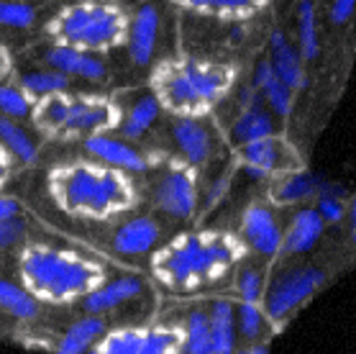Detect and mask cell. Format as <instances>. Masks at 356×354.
Segmentation results:
<instances>
[{
	"label": "cell",
	"instance_id": "24",
	"mask_svg": "<svg viewBox=\"0 0 356 354\" xmlns=\"http://www.w3.org/2000/svg\"><path fill=\"white\" fill-rule=\"evenodd\" d=\"M108 331V316L85 314L74 323L67 326V331L54 344V354H88L92 346L103 339Z\"/></svg>",
	"mask_w": 356,
	"mask_h": 354
},
{
	"label": "cell",
	"instance_id": "13",
	"mask_svg": "<svg viewBox=\"0 0 356 354\" xmlns=\"http://www.w3.org/2000/svg\"><path fill=\"white\" fill-rule=\"evenodd\" d=\"M325 221L321 218L313 203L300 206L287 221H284V236H282V249L277 259H300L308 257L316 249L325 233Z\"/></svg>",
	"mask_w": 356,
	"mask_h": 354
},
{
	"label": "cell",
	"instance_id": "18",
	"mask_svg": "<svg viewBox=\"0 0 356 354\" xmlns=\"http://www.w3.org/2000/svg\"><path fill=\"white\" fill-rule=\"evenodd\" d=\"M49 67H54L57 72L67 75V77H77V80L88 82H103L108 77V67L92 52L85 49L65 47V44H51L44 54Z\"/></svg>",
	"mask_w": 356,
	"mask_h": 354
},
{
	"label": "cell",
	"instance_id": "30",
	"mask_svg": "<svg viewBox=\"0 0 356 354\" xmlns=\"http://www.w3.org/2000/svg\"><path fill=\"white\" fill-rule=\"evenodd\" d=\"M0 144L21 164H33L39 160V146L31 139V134L18 123V118L0 116Z\"/></svg>",
	"mask_w": 356,
	"mask_h": 354
},
{
	"label": "cell",
	"instance_id": "21",
	"mask_svg": "<svg viewBox=\"0 0 356 354\" xmlns=\"http://www.w3.org/2000/svg\"><path fill=\"white\" fill-rule=\"evenodd\" d=\"M275 113L269 111L267 105L261 103H251V105H241L236 118L231 121V129H228V139L231 144H249V141H257V139H264L269 134H277L275 126Z\"/></svg>",
	"mask_w": 356,
	"mask_h": 354
},
{
	"label": "cell",
	"instance_id": "20",
	"mask_svg": "<svg viewBox=\"0 0 356 354\" xmlns=\"http://www.w3.org/2000/svg\"><path fill=\"white\" fill-rule=\"evenodd\" d=\"M318 177L308 167L292 169L284 175H277L269 180V203L277 208H290V206H305L316 198L318 193Z\"/></svg>",
	"mask_w": 356,
	"mask_h": 354
},
{
	"label": "cell",
	"instance_id": "25",
	"mask_svg": "<svg viewBox=\"0 0 356 354\" xmlns=\"http://www.w3.org/2000/svg\"><path fill=\"white\" fill-rule=\"evenodd\" d=\"M208 326L216 354L238 352V331H236V306L231 298H213L208 303Z\"/></svg>",
	"mask_w": 356,
	"mask_h": 354
},
{
	"label": "cell",
	"instance_id": "39",
	"mask_svg": "<svg viewBox=\"0 0 356 354\" xmlns=\"http://www.w3.org/2000/svg\"><path fill=\"white\" fill-rule=\"evenodd\" d=\"M343 229H346V242L356 252V193L348 195L346 216H343Z\"/></svg>",
	"mask_w": 356,
	"mask_h": 354
},
{
	"label": "cell",
	"instance_id": "19",
	"mask_svg": "<svg viewBox=\"0 0 356 354\" xmlns=\"http://www.w3.org/2000/svg\"><path fill=\"white\" fill-rule=\"evenodd\" d=\"M269 62L275 67L277 77L292 88L295 93L308 88V70H305V59L300 56L298 47L290 41L284 31H272L269 36Z\"/></svg>",
	"mask_w": 356,
	"mask_h": 354
},
{
	"label": "cell",
	"instance_id": "31",
	"mask_svg": "<svg viewBox=\"0 0 356 354\" xmlns=\"http://www.w3.org/2000/svg\"><path fill=\"white\" fill-rule=\"evenodd\" d=\"M298 52L308 62H316L321 54V31H318V8L313 0H300L298 6Z\"/></svg>",
	"mask_w": 356,
	"mask_h": 354
},
{
	"label": "cell",
	"instance_id": "12",
	"mask_svg": "<svg viewBox=\"0 0 356 354\" xmlns=\"http://www.w3.org/2000/svg\"><path fill=\"white\" fill-rule=\"evenodd\" d=\"M82 144H85V152L90 154V160L103 162L108 167H115L121 172H129V175H141L149 167H154L152 157H146L134 141L123 139L121 134L115 137V131L82 139Z\"/></svg>",
	"mask_w": 356,
	"mask_h": 354
},
{
	"label": "cell",
	"instance_id": "1",
	"mask_svg": "<svg viewBox=\"0 0 356 354\" xmlns=\"http://www.w3.org/2000/svg\"><path fill=\"white\" fill-rule=\"evenodd\" d=\"M47 185L57 208L92 221H108L126 213L138 201V187L129 172L95 160L62 162L49 169Z\"/></svg>",
	"mask_w": 356,
	"mask_h": 354
},
{
	"label": "cell",
	"instance_id": "29",
	"mask_svg": "<svg viewBox=\"0 0 356 354\" xmlns=\"http://www.w3.org/2000/svg\"><path fill=\"white\" fill-rule=\"evenodd\" d=\"M179 331H182L179 354H216L211 341V326H208V303H195L187 308Z\"/></svg>",
	"mask_w": 356,
	"mask_h": 354
},
{
	"label": "cell",
	"instance_id": "35",
	"mask_svg": "<svg viewBox=\"0 0 356 354\" xmlns=\"http://www.w3.org/2000/svg\"><path fill=\"white\" fill-rule=\"evenodd\" d=\"M33 98L26 93L18 82H0V116H8V118H26L31 116Z\"/></svg>",
	"mask_w": 356,
	"mask_h": 354
},
{
	"label": "cell",
	"instance_id": "9",
	"mask_svg": "<svg viewBox=\"0 0 356 354\" xmlns=\"http://www.w3.org/2000/svg\"><path fill=\"white\" fill-rule=\"evenodd\" d=\"M121 105L106 95L67 93L65 118L57 131V139H88L115 131L121 123Z\"/></svg>",
	"mask_w": 356,
	"mask_h": 354
},
{
	"label": "cell",
	"instance_id": "14",
	"mask_svg": "<svg viewBox=\"0 0 356 354\" xmlns=\"http://www.w3.org/2000/svg\"><path fill=\"white\" fill-rule=\"evenodd\" d=\"M146 293V280L141 275H118L111 280H103L95 290H90L88 295H82V311L85 314L108 316L123 308L131 300H138Z\"/></svg>",
	"mask_w": 356,
	"mask_h": 354
},
{
	"label": "cell",
	"instance_id": "15",
	"mask_svg": "<svg viewBox=\"0 0 356 354\" xmlns=\"http://www.w3.org/2000/svg\"><path fill=\"white\" fill-rule=\"evenodd\" d=\"M162 224L154 216H134L123 221L111 236V249L121 259H138L159 249Z\"/></svg>",
	"mask_w": 356,
	"mask_h": 354
},
{
	"label": "cell",
	"instance_id": "4",
	"mask_svg": "<svg viewBox=\"0 0 356 354\" xmlns=\"http://www.w3.org/2000/svg\"><path fill=\"white\" fill-rule=\"evenodd\" d=\"M18 275L31 295L41 303H74L106 280V270L74 252L49 244H26L18 257Z\"/></svg>",
	"mask_w": 356,
	"mask_h": 354
},
{
	"label": "cell",
	"instance_id": "43",
	"mask_svg": "<svg viewBox=\"0 0 356 354\" xmlns=\"http://www.w3.org/2000/svg\"><path fill=\"white\" fill-rule=\"evenodd\" d=\"M236 354H269L267 344H249V346H238Z\"/></svg>",
	"mask_w": 356,
	"mask_h": 354
},
{
	"label": "cell",
	"instance_id": "16",
	"mask_svg": "<svg viewBox=\"0 0 356 354\" xmlns=\"http://www.w3.org/2000/svg\"><path fill=\"white\" fill-rule=\"evenodd\" d=\"M172 141L177 149V157L195 169L205 167L216 154V137L213 131L202 123V118L195 116H179L172 123Z\"/></svg>",
	"mask_w": 356,
	"mask_h": 354
},
{
	"label": "cell",
	"instance_id": "42",
	"mask_svg": "<svg viewBox=\"0 0 356 354\" xmlns=\"http://www.w3.org/2000/svg\"><path fill=\"white\" fill-rule=\"evenodd\" d=\"M10 216H21V203L16 198L0 195V218H10Z\"/></svg>",
	"mask_w": 356,
	"mask_h": 354
},
{
	"label": "cell",
	"instance_id": "6",
	"mask_svg": "<svg viewBox=\"0 0 356 354\" xmlns=\"http://www.w3.org/2000/svg\"><path fill=\"white\" fill-rule=\"evenodd\" d=\"M331 270L316 262L300 259H275L269 265V280L261 306L272 318L275 329H284L295 316L328 285Z\"/></svg>",
	"mask_w": 356,
	"mask_h": 354
},
{
	"label": "cell",
	"instance_id": "34",
	"mask_svg": "<svg viewBox=\"0 0 356 354\" xmlns=\"http://www.w3.org/2000/svg\"><path fill=\"white\" fill-rule=\"evenodd\" d=\"M18 85L36 100V98H44V95H51V93H62V90H67L70 88V77L57 72L54 67H47V70H33V72L21 75V77H18Z\"/></svg>",
	"mask_w": 356,
	"mask_h": 354
},
{
	"label": "cell",
	"instance_id": "17",
	"mask_svg": "<svg viewBox=\"0 0 356 354\" xmlns=\"http://www.w3.org/2000/svg\"><path fill=\"white\" fill-rule=\"evenodd\" d=\"M162 31V16L154 3H144L138 6L136 13L131 16L129 26V39H126V52L129 59L136 67H149L154 59L156 41Z\"/></svg>",
	"mask_w": 356,
	"mask_h": 354
},
{
	"label": "cell",
	"instance_id": "38",
	"mask_svg": "<svg viewBox=\"0 0 356 354\" xmlns=\"http://www.w3.org/2000/svg\"><path fill=\"white\" fill-rule=\"evenodd\" d=\"M354 13H356V0H331V10H328L331 24L336 26L348 24Z\"/></svg>",
	"mask_w": 356,
	"mask_h": 354
},
{
	"label": "cell",
	"instance_id": "11",
	"mask_svg": "<svg viewBox=\"0 0 356 354\" xmlns=\"http://www.w3.org/2000/svg\"><path fill=\"white\" fill-rule=\"evenodd\" d=\"M243 249L251 257H259L264 262H275L282 249L284 218L277 206L272 203H251L241 213L238 233Z\"/></svg>",
	"mask_w": 356,
	"mask_h": 354
},
{
	"label": "cell",
	"instance_id": "22",
	"mask_svg": "<svg viewBox=\"0 0 356 354\" xmlns=\"http://www.w3.org/2000/svg\"><path fill=\"white\" fill-rule=\"evenodd\" d=\"M172 3L190 13L220 18V21H249L269 6V0H172Z\"/></svg>",
	"mask_w": 356,
	"mask_h": 354
},
{
	"label": "cell",
	"instance_id": "8",
	"mask_svg": "<svg viewBox=\"0 0 356 354\" xmlns=\"http://www.w3.org/2000/svg\"><path fill=\"white\" fill-rule=\"evenodd\" d=\"M238 167L254 180H272L277 175L305 167V160L295 144L284 134H269L264 139L238 144L234 152Z\"/></svg>",
	"mask_w": 356,
	"mask_h": 354
},
{
	"label": "cell",
	"instance_id": "26",
	"mask_svg": "<svg viewBox=\"0 0 356 354\" xmlns=\"http://www.w3.org/2000/svg\"><path fill=\"white\" fill-rule=\"evenodd\" d=\"M236 306V331H238V344H267L275 337L277 329L272 318L267 316L261 303H251V300H234Z\"/></svg>",
	"mask_w": 356,
	"mask_h": 354
},
{
	"label": "cell",
	"instance_id": "3",
	"mask_svg": "<svg viewBox=\"0 0 356 354\" xmlns=\"http://www.w3.org/2000/svg\"><path fill=\"white\" fill-rule=\"evenodd\" d=\"M234 65L200 59V56H172L156 62L149 75V90L156 95L162 111L172 116L205 118L236 85Z\"/></svg>",
	"mask_w": 356,
	"mask_h": 354
},
{
	"label": "cell",
	"instance_id": "2",
	"mask_svg": "<svg viewBox=\"0 0 356 354\" xmlns=\"http://www.w3.org/2000/svg\"><path fill=\"white\" fill-rule=\"evenodd\" d=\"M246 254L241 239L228 231H185L154 252L152 270L172 293H197L234 272Z\"/></svg>",
	"mask_w": 356,
	"mask_h": 354
},
{
	"label": "cell",
	"instance_id": "7",
	"mask_svg": "<svg viewBox=\"0 0 356 354\" xmlns=\"http://www.w3.org/2000/svg\"><path fill=\"white\" fill-rule=\"evenodd\" d=\"M182 331L175 323L108 329L88 354H179Z\"/></svg>",
	"mask_w": 356,
	"mask_h": 354
},
{
	"label": "cell",
	"instance_id": "10",
	"mask_svg": "<svg viewBox=\"0 0 356 354\" xmlns=\"http://www.w3.org/2000/svg\"><path fill=\"white\" fill-rule=\"evenodd\" d=\"M154 206L164 216L187 221L195 216L200 206V183H197V169L193 164L182 162L179 157L164 164L162 175L154 183Z\"/></svg>",
	"mask_w": 356,
	"mask_h": 354
},
{
	"label": "cell",
	"instance_id": "28",
	"mask_svg": "<svg viewBox=\"0 0 356 354\" xmlns=\"http://www.w3.org/2000/svg\"><path fill=\"white\" fill-rule=\"evenodd\" d=\"M159 113H162V105H159L154 93L149 90V93H144V95L131 103L129 111L121 113V123H118L115 131L123 139H129V141H138V139H144L152 131Z\"/></svg>",
	"mask_w": 356,
	"mask_h": 354
},
{
	"label": "cell",
	"instance_id": "27",
	"mask_svg": "<svg viewBox=\"0 0 356 354\" xmlns=\"http://www.w3.org/2000/svg\"><path fill=\"white\" fill-rule=\"evenodd\" d=\"M269 265L272 262H264L259 257H246L243 254L238 259V265L234 267V293L236 300H251V303H261L264 298V290H267L269 280Z\"/></svg>",
	"mask_w": 356,
	"mask_h": 354
},
{
	"label": "cell",
	"instance_id": "32",
	"mask_svg": "<svg viewBox=\"0 0 356 354\" xmlns=\"http://www.w3.org/2000/svg\"><path fill=\"white\" fill-rule=\"evenodd\" d=\"M0 311H6L18 321H33L41 314V300L31 295L24 285L0 277Z\"/></svg>",
	"mask_w": 356,
	"mask_h": 354
},
{
	"label": "cell",
	"instance_id": "40",
	"mask_svg": "<svg viewBox=\"0 0 356 354\" xmlns=\"http://www.w3.org/2000/svg\"><path fill=\"white\" fill-rule=\"evenodd\" d=\"M13 157L8 154V149L0 144V190H3V185L8 183V177H10V172H13Z\"/></svg>",
	"mask_w": 356,
	"mask_h": 354
},
{
	"label": "cell",
	"instance_id": "41",
	"mask_svg": "<svg viewBox=\"0 0 356 354\" xmlns=\"http://www.w3.org/2000/svg\"><path fill=\"white\" fill-rule=\"evenodd\" d=\"M10 75H13V54L8 52V47L0 44V82L10 80Z\"/></svg>",
	"mask_w": 356,
	"mask_h": 354
},
{
	"label": "cell",
	"instance_id": "33",
	"mask_svg": "<svg viewBox=\"0 0 356 354\" xmlns=\"http://www.w3.org/2000/svg\"><path fill=\"white\" fill-rule=\"evenodd\" d=\"M348 195L351 193H346V190L339 187L336 183H325V185H318L316 198H313L310 203H313V208L321 213L325 226H333V224H343Z\"/></svg>",
	"mask_w": 356,
	"mask_h": 354
},
{
	"label": "cell",
	"instance_id": "23",
	"mask_svg": "<svg viewBox=\"0 0 356 354\" xmlns=\"http://www.w3.org/2000/svg\"><path fill=\"white\" fill-rule=\"evenodd\" d=\"M254 88L259 90L261 103L275 113L277 118H290L292 108H295V90L287 88L280 77H277L275 67L269 59H261L257 70H254Z\"/></svg>",
	"mask_w": 356,
	"mask_h": 354
},
{
	"label": "cell",
	"instance_id": "5",
	"mask_svg": "<svg viewBox=\"0 0 356 354\" xmlns=\"http://www.w3.org/2000/svg\"><path fill=\"white\" fill-rule=\"evenodd\" d=\"M131 13L118 0H72L44 26L54 44L106 54L126 47Z\"/></svg>",
	"mask_w": 356,
	"mask_h": 354
},
{
	"label": "cell",
	"instance_id": "36",
	"mask_svg": "<svg viewBox=\"0 0 356 354\" xmlns=\"http://www.w3.org/2000/svg\"><path fill=\"white\" fill-rule=\"evenodd\" d=\"M36 8L24 0H0V26L6 29H31Z\"/></svg>",
	"mask_w": 356,
	"mask_h": 354
},
{
	"label": "cell",
	"instance_id": "37",
	"mask_svg": "<svg viewBox=\"0 0 356 354\" xmlns=\"http://www.w3.org/2000/svg\"><path fill=\"white\" fill-rule=\"evenodd\" d=\"M26 239V221L21 216L0 218V252L13 249Z\"/></svg>",
	"mask_w": 356,
	"mask_h": 354
}]
</instances>
